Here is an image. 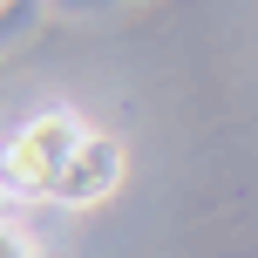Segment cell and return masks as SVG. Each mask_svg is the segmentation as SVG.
<instances>
[{
	"mask_svg": "<svg viewBox=\"0 0 258 258\" xmlns=\"http://www.w3.org/2000/svg\"><path fill=\"white\" fill-rule=\"evenodd\" d=\"M89 143V129H82L75 116H41V122H27L21 136L7 143V163H0V177L14 183V190H54V177L68 170V156Z\"/></svg>",
	"mask_w": 258,
	"mask_h": 258,
	"instance_id": "1",
	"label": "cell"
},
{
	"mask_svg": "<svg viewBox=\"0 0 258 258\" xmlns=\"http://www.w3.org/2000/svg\"><path fill=\"white\" fill-rule=\"evenodd\" d=\"M116 183H122V150L109 136H89L68 156V170L54 177V197H61V204H102Z\"/></svg>",
	"mask_w": 258,
	"mask_h": 258,
	"instance_id": "2",
	"label": "cell"
},
{
	"mask_svg": "<svg viewBox=\"0 0 258 258\" xmlns=\"http://www.w3.org/2000/svg\"><path fill=\"white\" fill-rule=\"evenodd\" d=\"M0 258H34V251H27V238L14 231V224H0Z\"/></svg>",
	"mask_w": 258,
	"mask_h": 258,
	"instance_id": "3",
	"label": "cell"
}]
</instances>
